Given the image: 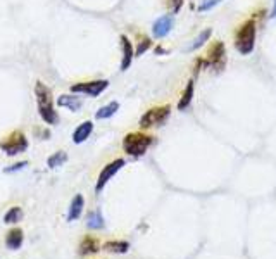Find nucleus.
Returning a JSON list of instances; mask_svg holds the SVG:
<instances>
[{"label": "nucleus", "instance_id": "1", "mask_svg": "<svg viewBox=\"0 0 276 259\" xmlns=\"http://www.w3.org/2000/svg\"><path fill=\"white\" fill-rule=\"evenodd\" d=\"M35 95H37V106L38 114L47 124H57L59 123V114L54 107V99H52V92L42 81L35 83Z\"/></svg>", "mask_w": 276, "mask_h": 259}, {"label": "nucleus", "instance_id": "2", "mask_svg": "<svg viewBox=\"0 0 276 259\" xmlns=\"http://www.w3.org/2000/svg\"><path fill=\"white\" fill-rule=\"evenodd\" d=\"M255 33H257V26L254 19H249L238 28L235 35V47L242 55L252 54L255 47Z\"/></svg>", "mask_w": 276, "mask_h": 259}, {"label": "nucleus", "instance_id": "3", "mask_svg": "<svg viewBox=\"0 0 276 259\" xmlns=\"http://www.w3.org/2000/svg\"><path fill=\"white\" fill-rule=\"evenodd\" d=\"M152 143H154V137L142 132H133V133H128L123 139V149L128 156L140 157L149 150V147Z\"/></svg>", "mask_w": 276, "mask_h": 259}, {"label": "nucleus", "instance_id": "4", "mask_svg": "<svg viewBox=\"0 0 276 259\" xmlns=\"http://www.w3.org/2000/svg\"><path fill=\"white\" fill-rule=\"evenodd\" d=\"M171 114V106H157L149 109L142 118H140V128L142 130H149L154 126H161L166 123V119Z\"/></svg>", "mask_w": 276, "mask_h": 259}, {"label": "nucleus", "instance_id": "5", "mask_svg": "<svg viewBox=\"0 0 276 259\" xmlns=\"http://www.w3.org/2000/svg\"><path fill=\"white\" fill-rule=\"evenodd\" d=\"M0 149L4 150L7 156H18V154H23L28 149V139L23 132L16 130L7 139L0 142Z\"/></svg>", "mask_w": 276, "mask_h": 259}, {"label": "nucleus", "instance_id": "6", "mask_svg": "<svg viewBox=\"0 0 276 259\" xmlns=\"http://www.w3.org/2000/svg\"><path fill=\"white\" fill-rule=\"evenodd\" d=\"M109 87L107 80H93V81H81L71 87V94H83L88 97H98L102 92Z\"/></svg>", "mask_w": 276, "mask_h": 259}, {"label": "nucleus", "instance_id": "7", "mask_svg": "<svg viewBox=\"0 0 276 259\" xmlns=\"http://www.w3.org/2000/svg\"><path fill=\"white\" fill-rule=\"evenodd\" d=\"M206 61H207V66H211L212 70L221 71L223 68H225V62H226L225 44H223V42H216V44H212Z\"/></svg>", "mask_w": 276, "mask_h": 259}, {"label": "nucleus", "instance_id": "8", "mask_svg": "<svg viewBox=\"0 0 276 259\" xmlns=\"http://www.w3.org/2000/svg\"><path fill=\"white\" fill-rule=\"evenodd\" d=\"M123 166H124V159H114L113 163L104 166V169H102L100 175H98L97 185H95V192H100V190L107 185V182H109V180L113 178Z\"/></svg>", "mask_w": 276, "mask_h": 259}, {"label": "nucleus", "instance_id": "9", "mask_svg": "<svg viewBox=\"0 0 276 259\" xmlns=\"http://www.w3.org/2000/svg\"><path fill=\"white\" fill-rule=\"evenodd\" d=\"M173 24H175V18L171 14L166 16H161L152 26V33L156 38H164L167 33H169L171 29H173Z\"/></svg>", "mask_w": 276, "mask_h": 259}, {"label": "nucleus", "instance_id": "10", "mask_svg": "<svg viewBox=\"0 0 276 259\" xmlns=\"http://www.w3.org/2000/svg\"><path fill=\"white\" fill-rule=\"evenodd\" d=\"M121 47H123V61H121V71H126L131 66V61L135 57L133 45L126 35H121Z\"/></svg>", "mask_w": 276, "mask_h": 259}, {"label": "nucleus", "instance_id": "11", "mask_svg": "<svg viewBox=\"0 0 276 259\" xmlns=\"http://www.w3.org/2000/svg\"><path fill=\"white\" fill-rule=\"evenodd\" d=\"M23 242H24V232L21 230V228H12V230L7 232V235H5V245H7V249H11V251H18V249H21Z\"/></svg>", "mask_w": 276, "mask_h": 259}, {"label": "nucleus", "instance_id": "12", "mask_svg": "<svg viewBox=\"0 0 276 259\" xmlns=\"http://www.w3.org/2000/svg\"><path fill=\"white\" fill-rule=\"evenodd\" d=\"M57 106L66 107V109L76 113V111H80L81 106H83V100H81L80 97H76V94L74 95L73 94H64L57 99Z\"/></svg>", "mask_w": 276, "mask_h": 259}, {"label": "nucleus", "instance_id": "13", "mask_svg": "<svg viewBox=\"0 0 276 259\" xmlns=\"http://www.w3.org/2000/svg\"><path fill=\"white\" fill-rule=\"evenodd\" d=\"M92 132H93V123L92 121H83L81 124H78V128L73 132V142L78 143V145L87 142V139L92 135Z\"/></svg>", "mask_w": 276, "mask_h": 259}, {"label": "nucleus", "instance_id": "14", "mask_svg": "<svg viewBox=\"0 0 276 259\" xmlns=\"http://www.w3.org/2000/svg\"><path fill=\"white\" fill-rule=\"evenodd\" d=\"M85 208V199L81 193L74 195V199L71 201V206H69V211H68V221H76L78 218L81 216Z\"/></svg>", "mask_w": 276, "mask_h": 259}, {"label": "nucleus", "instance_id": "15", "mask_svg": "<svg viewBox=\"0 0 276 259\" xmlns=\"http://www.w3.org/2000/svg\"><path fill=\"white\" fill-rule=\"evenodd\" d=\"M98 251H100V242H98L95 237L87 235V237L81 240V244H80V254L81 256L95 254V252H98Z\"/></svg>", "mask_w": 276, "mask_h": 259}, {"label": "nucleus", "instance_id": "16", "mask_svg": "<svg viewBox=\"0 0 276 259\" xmlns=\"http://www.w3.org/2000/svg\"><path fill=\"white\" fill-rule=\"evenodd\" d=\"M87 226L90 228V230H102V228L106 226V223H104V216H102L100 209H95V211H92L90 214H88Z\"/></svg>", "mask_w": 276, "mask_h": 259}, {"label": "nucleus", "instance_id": "17", "mask_svg": "<svg viewBox=\"0 0 276 259\" xmlns=\"http://www.w3.org/2000/svg\"><path fill=\"white\" fill-rule=\"evenodd\" d=\"M104 251L114 252V254H126L130 251V244L126 240H109L104 244Z\"/></svg>", "mask_w": 276, "mask_h": 259}, {"label": "nucleus", "instance_id": "18", "mask_svg": "<svg viewBox=\"0 0 276 259\" xmlns=\"http://www.w3.org/2000/svg\"><path fill=\"white\" fill-rule=\"evenodd\" d=\"M117 109H119V104H117L116 100H113V102L102 106L100 109L95 113V118H97V119H107V118L114 116V114L117 113Z\"/></svg>", "mask_w": 276, "mask_h": 259}, {"label": "nucleus", "instance_id": "19", "mask_svg": "<svg viewBox=\"0 0 276 259\" xmlns=\"http://www.w3.org/2000/svg\"><path fill=\"white\" fill-rule=\"evenodd\" d=\"M192 99H193V81L190 80L188 83H186L182 99H180V102H178V111H185L186 107L192 104Z\"/></svg>", "mask_w": 276, "mask_h": 259}, {"label": "nucleus", "instance_id": "20", "mask_svg": "<svg viewBox=\"0 0 276 259\" xmlns=\"http://www.w3.org/2000/svg\"><path fill=\"white\" fill-rule=\"evenodd\" d=\"M66 161H68V154L64 152V150H59V152L52 154L50 157H48L47 165L50 169H55V168H61V166L66 165Z\"/></svg>", "mask_w": 276, "mask_h": 259}, {"label": "nucleus", "instance_id": "21", "mask_svg": "<svg viewBox=\"0 0 276 259\" xmlns=\"http://www.w3.org/2000/svg\"><path fill=\"white\" fill-rule=\"evenodd\" d=\"M21 219H23V209L19 206H12L4 214V223H7V225H14V223L21 221Z\"/></svg>", "mask_w": 276, "mask_h": 259}, {"label": "nucleus", "instance_id": "22", "mask_svg": "<svg viewBox=\"0 0 276 259\" xmlns=\"http://www.w3.org/2000/svg\"><path fill=\"white\" fill-rule=\"evenodd\" d=\"M211 33H212V31H211V29H209V28L204 29L202 33H200L199 37H197L195 40H193V44L188 47V50H197V48H199V47H202V45L206 44V42L209 40V38H211Z\"/></svg>", "mask_w": 276, "mask_h": 259}, {"label": "nucleus", "instance_id": "23", "mask_svg": "<svg viewBox=\"0 0 276 259\" xmlns=\"http://www.w3.org/2000/svg\"><path fill=\"white\" fill-rule=\"evenodd\" d=\"M150 47H152V40H150V38H142V40H140V44H138L137 50H135V55L138 57V55L145 54Z\"/></svg>", "mask_w": 276, "mask_h": 259}, {"label": "nucleus", "instance_id": "24", "mask_svg": "<svg viewBox=\"0 0 276 259\" xmlns=\"http://www.w3.org/2000/svg\"><path fill=\"white\" fill-rule=\"evenodd\" d=\"M221 0H202L200 2V5H199V11L200 12H206V11H211L214 5H218Z\"/></svg>", "mask_w": 276, "mask_h": 259}, {"label": "nucleus", "instance_id": "25", "mask_svg": "<svg viewBox=\"0 0 276 259\" xmlns=\"http://www.w3.org/2000/svg\"><path fill=\"white\" fill-rule=\"evenodd\" d=\"M183 2H185V0H166V5H167V9L173 12V14H176V12L182 9Z\"/></svg>", "mask_w": 276, "mask_h": 259}, {"label": "nucleus", "instance_id": "26", "mask_svg": "<svg viewBox=\"0 0 276 259\" xmlns=\"http://www.w3.org/2000/svg\"><path fill=\"white\" fill-rule=\"evenodd\" d=\"M28 166V163L26 161H21V163H18V165H12L11 168H5V173H12V171H19V169L26 168Z\"/></svg>", "mask_w": 276, "mask_h": 259}, {"label": "nucleus", "instance_id": "27", "mask_svg": "<svg viewBox=\"0 0 276 259\" xmlns=\"http://www.w3.org/2000/svg\"><path fill=\"white\" fill-rule=\"evenodd\" d=\"M271 16H273V18H276V0H275V5H273V11H271Z\"/></svg>", "mask_w": 276, "mask_h": 259}]
</instances>
